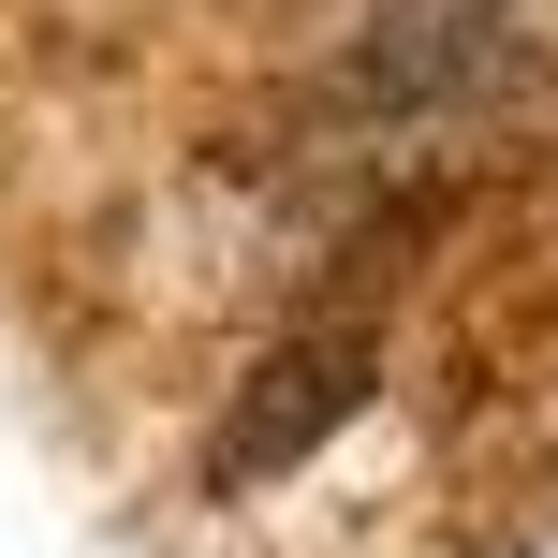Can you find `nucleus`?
<instances>
[{
	"mask_svg": "<svg viewBox=\"0 0 558 558\" xmlns=\"http://www.w3.org/2000/svg\"><path fill=\"white\" fill-rule=\"evenodd\" d=\"M367 397V338H324V353H279V367H251V397L221 412V441H206V485H251V471H294L308 441H324L338 412Z\"/></svg>",
	"mask_w": 558,
	"mask_h": 558,
	"instance_id": "f257e3e1",
	"label": "nucleus"
}]
</instances>
